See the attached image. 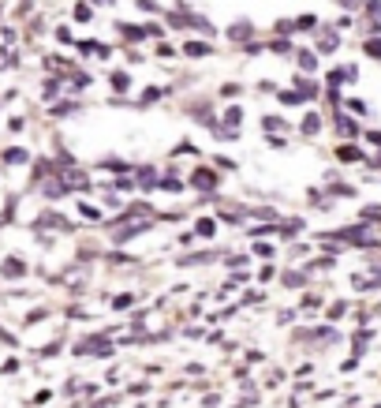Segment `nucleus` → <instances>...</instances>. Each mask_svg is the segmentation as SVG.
Instances as JSON below:
<instances>
[{
    "label": "nucleus",
    "instance_id": "3",
    "mask_svg": "<svg viewBox=\"0 0 381 408\" xmlns=\"http://www.w3.org/2000/svg\"><path fill=\"white\" fill-rule=\"evenodd\" d=\"M303 131H310V135H314V131H318V116H307V124H303Z\"/></svg>",
    "mask_w": 381,
    "mask_h": 408
},
{
    "label": "nucleus",
    "instance_id": "1",
    "mask_svg": "<svg viewBox=\"0 0 381 408\" xmlns=\"http://www.w3.org/2000/svg\"><path fill=\"white\" fill-rule=\"evenodd\" d=\"M194 183H199V188H209V183H213V176H209L206 169H199V173H194Z\"/></svg>",
    "mask_w": 381,
    "mask_h": 408
},
{
    "label": "nucleus",
    "instance_id": "2",
    "mask_svg": "<svg viewBox=\"0 0 381 408\" xmlns=\"http://www.w3.org/2000/svg\"><path fill=\"white\" fill-rule=\"evenodd\" d=\"M187 52H191V57H202L206 45H202V42H191V45H187Z\"/></svg>",
    "mask_w": 381,
    "mask_h": 408
},
{
    "label": "nucleus",
    "instance_id": "4",
    "mask_svg": "<svg viewBox=\"0 0 381 408\" xmlns=\"http://www.w3.org/2000/svg\"><path fill=\"white\" fill-rule=\"evenodd\" d=\"M366 49H370V57H381V42H370Z\"/></svg>",
    "mask_w": 381,
    "mask_h": 408
}]
</instances>
